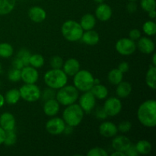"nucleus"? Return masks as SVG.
<instances>
[{"instance_id": "obj_3", "label": "nucleus", "mask_w": 156, "mask_h": 156, "mask_svg": "<svg viewBox=\"0 0 156 156\" xmlns=\"http://www.w3.org/2000/svg\"><path fill=\"white\" fill-rule=\"evenodd\" d=\"M85 112L78 104H73L66 106L62 113V120L66 124L73 127L79 126L82 121Z\"/></svg>"}, {"instance_id": "obj_13", "label": "nucleus", "mask_w": 156, "mask_h": 156, "mask_svg": "<svg viewBox=\"0 0 156 156\" xmlns=\"http://www.w3.org/2000/svg\"><path fill=\"white\" fill-rule=\"evenodd\" d=\"M137 41L138 43L136 44V47H138V50L141 53L144 54H151L155 51V43L150 38L147 37H140V39Z\"/></svg>"}, {"instance_id": "obj_40", "label": "nucleus", "mask_w": 156, "mask_h": 156, "mask_svg": "<svg viewBox=\"0 0 156 156\" xmlns=\"http://www.w3.org/2000/svg\"><path fill=\"white\" fill-rule=\"evenodd\" d=\"M132 128V123L129 121H123L120 123L117 126V129L122 133H126L129 132Z\"/></svg>"}, {"instance_id": "obj_37", "label": "nucleus", "mask_w": 156, "mask_h": 156, "mask_svg": "<svg viewBox=\"0 0 156 156\" xmlns=\"http://www.w3.org/2000/svg\"><path fill=\"white\" fill-rule=\"evenodd\" d=\"M56 91L55 89H53L51 88H47L43 91V92H41V98H42L43 100L44 101L47 100H50V99H53L56 98Z\"/></svg>"}, {"instance_id": "obj_12", "label": "nucleus", "mask_w": 156, "mask_h": 156, "mask_svg": "<svg viewBox=\"0 0 156 156\" xmlns=\"http://www.w3.org/2000/svg\"><path fill=\"white\" fill-rule=\"evenodd\" d=\"M39 78L37 69L31 66H25L21 69V79L25 84H35Z\"/></svg>"}, {"instance_id": "obj_53", "label": "nucleus", "mask_w": 156, "mask_h": 156, "mask_svg": "<svg viewBox=\"0 0 156 156\" xmlns=\"http://www.w3.org/2000/svg\"><path fill=\"white\" fill-rule=\"evenodd\" d=\"M101 81L99 79H94V85H97V84H100Z\"/></svg>"}, {"instance_id": "obj_43", "label": "nucleus", "mask_w": 156, "mask_h": 156, "mask_svg": "<svg viewBox=\"0 0 156 156\" xmlns=\"http://www.w3.org/2000/svg\"><path fill=\"white\" fill-rule=\"evenodd\" d=\"M24 66V63H23L22 61H21L18 57H15V59H13V61H12V68L21 70Z\"/></svg>"}, {"instance_id": "obj_17", "label": "nucleus", "mask_w": 156, "mask_h": 156, "mask_svg": "<svg viewBox=\"0 0 156 156\" xmlns=\"http://www.w3.org/2000/svg\"><path fill=\"white\" fill-rule=\"evenodd\" d=\"M112 9L111 6L105 3H101L95 9V18L99 21H107L112 16Z\"/></svg>"}, {"instance_id": "obj_34", "label": "nucleus", "mask_w": 156, "mask_h": 156, "mask_svg": "<svg viewBox=\"0 0 156 156\" xmlns=\"http://www.w3.org/2000/svg\"><path fill=\"white\" fill-rule=\"evenodd\" d=\"M30 56H31V54H30V51L26 50V49H21L18 51V54H17V57H18L22 61L24 66L29 65V59H30Z\"/></svg>"}, {"instance_id": "obj_1", "label": "nucleus", "mask_w": 156, "mask_h": 156, "mask_svg": "<svg viewBox=\"0 0 156 156\" xmlns=\"http://www.w3.org/2000/svg\"><path fill=\"white\" fill-rule=\"evenodd\" d=\"M137 117L142 125L153 128L156 126V101L154 99L146 101L140 105Z\"/></svg>"}, {"instance_id": "obj_15", "label": "nucleus", "mask_w": 156, "mask_h": 156, "mask_svg": "<svg viewBox=\"0 0 156 156\" xmlns=\"http://www.w3.org/2000/svg\"><path fill=\"white\" fill-rule=\"evenodd\" d=\"M118 129L114 123L110 121H105L99 126V133L101 135L106 138H111L117 135Z\"/></svg>"}, {"instance_id": "obj_36", "label": "nucleus", "mask_w": 156, "mask_h": 156, "mask_svg": "<svg viewBox=\"0 0 156 156\" xmlns=\"http://www.w3.org/2000/svg\"><path fill=\"white\" fill-rule=\"evenodd\" d=\"M8 79L11 82H16L21 80V70L12 68L8 73Z\"/></svg>"}, {"instance_id": "obj_49", "label": "nucleus", "mask_w": 156, "mask_h": 156, "mask_svg": "<svg viewBox=\"0 0 156 156\" xmlns=\"http://www.w3.org/2000/svg\"><path fill=\"white\" fill-rule=\"evenodd\" d=\"M111 156H126L125 152H120V151H115L113 153H111Z\"/></svg>"}, {"instance_id": "obj_21", "label": "nucleus", "mask_w": 156, "mask_h": 156, "mask_svg": "<svg viewBox=\"0 0 156 156\" xmlns=\"http://www.w3.org/2000/svg\"><path fill=\"white\" fill-rule=\"evenodd\" d=\"M81 40L84 44L87 45L94 46L99 42L100 37H99L98 33L95 30H93L92 29V30H85V32H83Z\"/></svg>"}, {"instance_id": "obj_28", "label": "nucleus", "mask_w": 156, "mask_h": 156, "mask_svg": "<svg viewBox=\"0 0 156 156\" xmlns=\"http://www.w3.org/2000/svg\"><path fill=\"white\" fill-rule=\"evenodd\" d=\"M123 73H121L117 68L111 69L108 75V82L114 85H117L121 82L123 81Z\"/></svg>"}, {"instance_id": "obj_27", "label": "nucleus", "mask_w": 156, "mask_h": 156, "mask_svg": "<svg viewBox=\"0 0 156 156\" xmlns=\"http://www.w3.org/2000/svg\"><path fill=\"white\" fill-rule=\"evenodd\" d=\"M16 0H0V15H5L13 11Z\"/></svg>"}, {"instance_id": "obj_26", "label": "nucleus", "mask_w": 156, "mask_h": 156, "mask_svg": "<svg viewBox=\"0 0 156 156\" xmlns=\"http://www.w3.org/2000/svg\"><path fill=\"white\" fill-rule=\"evenodd\" d=\"M156 66H149V69H148L146 75V85L151 89L155 90L156 88Z\"/></svg>"}, {"instance_id": "obj_22", "label": "nucleus", "mask_w": 156, "mask_h": 156, "mask_svg": "<svg viewBox=\"0 0 156 156\" xmlns=\"http://www.w3.org/2000/svg\"><path fill=\"white\" fill-rule=\"evenodd\" d=\"M81 27L83 30H92L96 25V18L92 14H85L82 17L80 20Z\"/></svg>"}, {"instance_id": "obj_18", "label": "nucleus", "mask_w": 156, "mask_h": 156, "mask_svg": "<svg viewBox=\"0 0 156 156\" xmlns=\"http://www.w3.org/2000/svg\"><path fill=\"white\" fill-rule=\"evenodd\" d=\"M62 70L68 76H74L80 70V63L75 58H69L63 62Z\"/></svg>"}, {"instance_id": "obj_42", "label": "nucleus", "mask_w": 156, "mask_h": 156, "mask_svg": "<svg viewBox=\"0 0 156 156\" xmlns=\"http://www.w3.org/2000/svg\"><path fill=\"white\" fill-rule=\"evenodd\" d=\"M95 115L98 118L102 119V120H105V119H106L107 117H108V114H106L105 111L104 110L103 107H102V108L101 107H99V108H98L97 109H96Z\"/></svg>"}, {"instance_id": "obj_54", "label": "nucleus", "mask_w": 156, "mask_h": 156, "mask_svg": "<svg viewBox=\"0 0 156 156\" xmlns=\"http://www.w3.org/2000/svg\"><path fill=\"white\" fill-rule=\"evenodd\" d=\"M94 2L96 3H98V4H101V3H103L105 2V0H93Z\"/></svg>"}, {"instance_id": "obj_14", "label": "nucleus", "mask_w": 156, "mask_h": 156, "mask_svg": "<svg viewBox=\"0 0 156 156\" xmlns=\"http://www.w3.org/2000/svg\"><path fill=\"white\" fill-rule=\"evenodd\" d=\"M131 141L129 138L123 135L117 136L112 140V147L115 151L125 152L128 148L131 146Z\"/></svg>"}, {"instance_id": "obj_48", "label": "nucleus", "mask_w": 156, "mask_h": 156, "mask_svg": "<svg viewBox=\"0 0 156 156\" xmlns=\"http://www.w3.org/2000/svg\"><path fill=\"white\" fill-rule=\"evenodd\" d=\"M73 128L74 127H73V126H69V125H66V127L63 131V133L66 134V135H69V134H71L72 133H73Z\"/></svg>"}, {"instance_id": "obj_35", "label": "nucleus", "mask_w": 156, "mask_h": 156, "mask_svg": "<svg viewBox=\"0 0 156 156\" xmlns=\"http://www.w3.org/2000/svg\"><path fill=\"white\" fill-rule=\"evenodd\" d=\"M140 6L145 12H149L150 11L155 9V0H141L140 1Z\"/></svg>"}, {"instance_id": "obj_11", "label": "nucleus", "mask_w": 156, "mask_h": 156, "mask_svg": "<svg viewBox=\"0 0 156 156\" xmlns=\"http://www.w3.org/2000/svg\"><path fill=\"white\" fill-rule=\"evenodd\" d=\"M79 106L82 108L83 111L86 114L91 112L95 107L96 98L91 91H85L79 98Z\"/></svg>"}, {"instance_id": "obj_9", "label": "nucleus", "mask_w": 156, "mask_h": 156, "mask_svg": "<svg viewBox=\"0 0 156 156\" xmlns=\"http://www.w3.org/2000/svg\"><path fill=\"white\" fill-rule=\"evenodd\" d=\"M66 123L60 117H53L46 123V130L51 135H59L63 133L66 127Z\"/></svg>"}, {"instance_id": "obj_39", "label": "nucleus", "mask_w": 156, "mask_h": 156, "mask_svg": "<svg viewBox=\"0 0 156 156\" xmlns=\"http://www.w3.org/2000/svg\"><path fill=\"white\" fill-rule=\"evenodd\" d=\"M63 59L59 56H54L51 57L50 61V66L52 69H61L63 65Z\"/></svg>"}, {"instance_id": "obj_52", "label": "nucleus", "mask_w": 156, "mask_h": 156, "mask_svg": "<svg viewBox=\"0 0 156 156\" xmlns=\"http://www.w3.org/2000/svg\"><path fill=\"white\" fill-rule=\"evenodd\" d=\"M152 66H156V55H155V53H154L153 55H152Z\"/></svg>"}, {"instance_id": "obj_6", "label": "nucleus", "mask_w": 156, "mask_h": 156, "mask_svg": "<svg viewBox=\"0 0 156 156\" xmlns=\"http://www.w3.org/2000/svg\"><path fill=\"white\" fill-rule=\"evenodd\" d=\"M94 76L89 71L80 69L73 76V83L79 91L85 92L91 89L94 85Z\"/></svg>"}, {"instance_id": "obj_31", "label": "nucleus", "mask_w": 156, "mask_h": 156, "mask_svg": "<svg viewBox=\"0 0 156 156\" xmlns=\"http://www.w3.org/2000/svg\"><path fill=\"white\" fill-rule=\"evenodd\" d=\"M29 65L34 67L35 69L41 68L44 65V58L41 54H33L29 59Z\"/></svg>"}, {"instance_id": "obj_7", "label": "nucleus", "mask_w": 156, "mask_h": 156, "mask_svg": "<svg viewBox=\"0 0 156 156\" xmlns=\"http://www.w3.org/2000/svg\"><path fill=\"white\" fill-rule=\"evenodd\" d=\"M21 98L27 102H35L41 98V91L35 84H24L19 89Z\"/></svg>"}, {"instance_id": "obj_29", "label": "nucleus", "mask_w": 156, "mask_h": 156, "mask_svg": "<svg viewBox=\"0 0 156 156\" xmlns=\"http://www.w3.org/2000/svg\"><path fill=\"white\" fill-rule=\"evenodd\" d=\"M135 147L140 155H148L152 151V144L147 140H140L135 145Z\"/></svg>"}, {"instance_id": "obj_8", "label": "nucleus", "mask_w": 156, "mask_h": 156, "mask_svg": "<svg viewBox=\"0 0 156 156\" xmlns=\"http://www.w3.org/2000/svg\"><path fill=\"white\" fill-rule=\"evenodd\" d=\"M116 50L122 56H129L136 50V44L135 41L130 38L123 37L117 41L115 45Z\"/></svg>"}, {"instance_id": "obj_10", "label": "nucleus", "mask_w": 156, "mask_h": 156, "mask_svg": "<svg viewBox=\"0 0 156 156\" xmlns=\"http://www.w3.org/2000/svg\"><path fill=\"white\" fill-rule=\"evenodd\" d=\"M104 110L109 117L118 115L122 110V103L118 98L111 97L105 101L103 106Z\"/></svg>"}, {"instance_id": "obj_23", "label": "nucleus", "mask_w": 156, "mask_h": 156, "mask_svg": "<svg viewBox=\"0 0 156 156\" xmlns=\"http://www.w3.org/2000/svg\"><path fill=\"white\" fill-rule=\"evenodd\" d=\"M132 92V85L128 82H123L117 85L116 88V94L120 98H127Z\"/></svg>"}, {"instance_id": "obj_47", "label": "nucleus", "mask_w": 156, "mask_h": 156, "mask_svg": "<svg viewBox=\"0 0 156 156\" xmlns=\"http://www.w3.org/2000/svg\"><path fill=\"white\" fill-rule=\"evenodd\" d=\"M5 136V131L0 126V146L4 143Z\"/></svg>"}, {"instance_id": "obj_46", "label": "nucleus", "mask_w": 156, "mask_h": 156, "mask_svg": "<svg viewBox=\"0 0 156 156\" xmlns=\"http://www.w3.org/2000/svg\"><path fill=\"white\" fill-rule=\"evenodd\" d=\"M126 9L129 13H134L137 10V5L135 2H129L126 5Z\"/></svg>"}, {"instance_id": "obj_56", "label": "nucleus", "mask_w": 156, "mask_h": 156, "mask_svg": "<svg viewBox=\"0 0 156 156\" xmlns=\"http://www.w3.org/2000/svg\"><path fill=\"white\" fill-rule=\"evenodd\" d=\"M34 1H39V0H34Z\"/></svg>"}, {"instance_id": "obj_33", "label": "nucleus", "mask_w": 156, "mask_h": 156, "mask_svg": "<svg viewBox=\"0 0 156 156\" xmlns=\"http://www.w3.org/2000/svg\"><path fill=\"white\" fill-rule=\"evenodd\" d=\"M17 141V135L14 130L5 131L4 144L7 146H12L15 144Z\"/></svg>"}, {"instance_id": "obj_2", "label": "nucleus", "mask_w": 156, "mask_h": 156, "mask_svg": "<svg viewBox=\"0 0 156 156\" xmlns=\"http://www.w3.org/2000/svg\"><path fill=\"white\" fill-rule=\"evenodd\" d=\"M44 80L47 87L56 90L66 85L68 76L61 69H52L44 74Z\"/></svg>"}, {"instance_id": "obj_25", "label": "nucleus", "mask_w": 156, "mask_h": 156, "mask_svg": "<svg viewBox=\"0 0 156 156\" xmlns=\"http://www.w3.org/2000/svg\"><path fill=\"white\" fill-rule=\"evenodd\" d=\"M5 101L9 105H15L19 101L20 98H21V94H20L19 89L17 88H12V89L9 90L7 92L5 93L4 96Z\"/></svg>"}, {"instance_id": "obj_4", "label": "nucleus", "mask_w": 156, "mask_h": 156, "mask_svg": "<svg viewBox=\"0 0 156 156\" xmlns=\"http://www.w3.org/2000/svg\"><path fill=\"white\" fill-rule=\"evenodd\" d=\"M83 32L84 30L80 24L74 20H67L61 27V33L62 36L69 42L80 41Z\"/></svg>"}, {"instance_id": "obj_45", "label": "nucleus", "mask_w": 156, "mask_h": 156, "mask_svg": "<svg viewBox=\"0 0 156 156\" xmlns=\"http://www.w3.org/2000/svg\"><path fill=\"white\" fill-rule=\"evenodd\" d=\"M117 69H118L121 73H126L129 71V64H128V62H122L119 64Z\"/></svg>"}, {"instance_id": "obj_44", "label": "nucleus", "mask_w": 156, "mask_h": 156, "mask_svg": "<svg viewBox=\"0 0 156 156\" xmlns=\"http://www.w3.org/2000/svg\"><path fill=\"white\" fill-rule=\"evenodd\" d=\"M125 154H126V155L127 156H137L139 155L135 146H133L132 144H131V146L128 148L127 150L125 152Z\"/></svg>"}, {"instance_id": "obj_30", "label": "nucleus", "mask_w": 156, "mask_h": 156, "mask_svg": "<svg viewBox=\"0 0 156 156\" xmlns=\"http://www.w3.org/2000/svg\"><path fill=\"white\" fill-rule=\"evenodd\" d=\"M14 49L10 44L1 43L0 44V57L9 58L12 56Z\"/></svg>"}, {"instance_id": "obj_51", "label": "nucleus", "mask_w": 156, "mask_h": 156, "mask_svg": "<svg viewBox=\"0 0 156 156\" xmlns=\"http://www.w3.org/2000/svg\"><path fill=\"white\" fill-rule=\"evenodd\" d=\"M5 102V101L4 96L2 94H0V108H2L4 105Z\"/></svg>"}, {"instance_id": "obj_5", "label": "nucleus", "mask_w": 156, "mask_h": 156, "mask_svg": "<svg viewBox=\"0 0 156 156\" xmlns=\"http://www.w3.org/2000/svg\"><path fill=\"white\" fill-rule=\"evenodd\" d=\"M79 90L74 85H64L58 89L56 93V98L59 105L63 106L73 105L77 101L79 98Z\"/></svg>"}, {"instance_id": "obj_16", "label": "nucleus", "mask_w": 156, "mask_h": 156, "mask_svg": "<svg viewBox=\"0 0 156 156\" xmlns=\"http://www.w3.org/2000/svg\"><path fill=\"white\" fill-rule=\"evenodd\" d=\"M16 124V120L12 114L5 112L0 115V126L5 131L14 130Z\"/></svg>"}, {"instance_id": "obj_41", "label": "nucleus", "mask_w": 156, "mask_h": 156, "mask_svg": "<svg viewBox=\"0 0 156 156\" xmlns=\"http://www.w3.org/2000/svg\"><path fill=\"white\" fill-rule=\"evenodd\" d=\"M141 37V32L138 29H133L129 33V38H130L133 41H137Z\"/></svg>"}, {"instance_id": "obj_55", "label": "nucleus", "mask_w": 156, "mask_h": 156, "mask_svg": "<svg viewBox=\"0 0 156 156\" xmlns=\"http://www.w3.org/2000/svg\"><path fill=\"white\" fill-rule=\"evenodd\" d=\"M128 1H129V2H136V0H128Z\"/></svg>"}, {"instance_id": "obj_24", "label": "nucleus", "mask_w": 156, "mask_h": 156, "mask_svg": "<svg viewBox=\"0 0 156 156\" xmlns=\"http://www.w3.org/2000/svg\"><path fill=\"white\" fill-rule=\"evenodd\" d=\"M93 95L95 97V98L99 99V100H103L105 99L108 95V88L101 84H97L94 85L91 89L90 90Z\"/></svg>"}, {"instance_id": "obj_19", "label": "nucleus", "mask_w": 156, "mask_h": 156, "mask_svg": "<svg viewBox=\"0 0 156 156\" xmlns=\"http://www.w3.org/2000/svg\"><path fill=\"white\" fill-rule=\"evenodd\" d=\"M28 17L33 22L41 23L47 18V12L40 6H33L28 10Z\"/></svg>"}, {"instance_id": "obj_32", "label": "nucleus", "mask_w": 156, "mask_h": 156, "mask_svg": "<svg viewBox=\"0 0 156 156\" xmlns=\"http://www.w3.org/2000/svg\"><path fill=\"white\" fill-rule=\"evenodd\" d=\"M143 30L147 36H154L156 33V24L153 21H147L143 25Z\"/></svg>"}, {"instance_id": "obj_50", "label": "nucleus", "mask_w": 156, "mask_h": 156, "mask_svg": "<svg viewBox=\"0 0 156 156\" xmlns=\"http://www.w3.org/2000/svg\"><path fill=\"white\" fill-rule=\"evenodd\" d=\"M148 14H149V18H152V19H155V17H156L155 9H154V10L150 11V12H148Z\"/></svg>"}, {"instance_id": "obj_20", "label": "nucleus", "mask_w": 156, "mask_h": 156, "mask_svg": "<svg viewBox=\"0 0 156 156\" xmlns=\"http://www.w3.org/2000/svg\"><path fill=\"white\" fill-rule=\"evenodd\" d=\"M59 108H60V105L59 102L56 101V98H53L44 102L43 110H44V114L47 116L54 117L59 113Z\"/></svg>"}, {"instance_id": "obj_38", "label": "nucleus", "mask_w": 156, "mask_h": 156, "mask_svg": "<svg viewBox=\"0 0 156 156\" xmlns=\"http://www.w3.org/2000/svg\"><path fill=\"white\" fill-rule=\"evenodd\" d=\"M88 156H108V153L105 149L101 147H94L90 149L87 153Z\"/></svg>"}]
</instances>
